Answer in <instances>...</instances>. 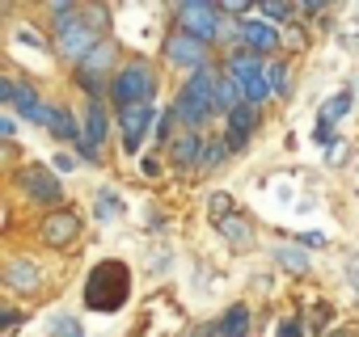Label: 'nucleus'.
Instances as JSON below:
<instances>
[{
  "label": "nucleus",
  "instance_id": "22",
  "mask_svg": "<svg viewBox=\"0 0 359 337\" xmlns=\"http://www.w3.org/2000/svg\"><path fill=\"white\" fill-rule=\"evenodd\" d=\"M275 257H279V261H283L292 274H304V270H309V253H304V249H292V245H283Z\"/></svg>",
  "mask_w": 359,
  "mask_h": 337
},
{
  "label": "nucleus",
  "instance_id": "24",
  "mask_svg": "<svg viewBox=\"0 0 359 337\" xmlns=\"http://www.w3.org/2000/svg\"><path fill=\"white\" fill-rule=\"evenodd\" d=\"M241 89H245V101H250V106H258V101L275 97V93H271V85H266V76H258V80H250V85H241Z\"/></svg>",
  "mask_w": 359,
  "mask_h": 337
},
{
  "label": "nucleus",
  "instance_id": "31",
  "mask_svg": "<svg viewBox=\"0 0 359 337\" xmlns=\"http://www.w3.org/2000/svg\"><path fill=\"white\" fill-rule=\"evenodd\" d=\"M0 135H5V139H9V135H18V122H13L9 114H5V118H0Z\"/></svg>",
  "mask_w": 359,
  "mask_h": 337
},
{
  "label": "nucleus",
  "instance_id": "19",
  "mask_svg": "<svg viewBox=\"0 0 359 337\" xmlns=\"http://www.w3.org/2000/svg\"><path fill=\"white\" fill-rule=\"evenodd\" d=\"M237 106H245V89L233 80V76H224L220 85H216V110H237Z\"/></svg>",
  "mask_w": 359,
  "mask_h": 337
},
{
  "label": "nucleus",
  "instance_id": "34",
  "mask_svg": "<svg viewBox=\"0 0 359 337\" xmlns=\"http://www.w3.org/2000/svg\"><path fill=\"white\" fill-rule=\"evenodd\" d=\"M195 337H220V324H203V329H199Z\"/></svg>",
  "mask_w": 359,
  "mask_h": 337
},
{
  "label": "nucleus",
  "instance_id": "15",
  "mask_svg": "<svg viewBox=\"0 0 359 337\" xmlns=\"http://www.w3.org/2000/svg\"><path fill=\"white\" fill-rule=\"evenodd\" d=\"M254 127H258V110H254L250 101H245V106H237V110L229 114V135H224V143H229V148H245Z\"/></svg>",
  "mask_w": 359,
  "mask_h": 337
},
{
  "label": "nucleus",
  "instance_id": "28",
  "mask_svg": "<svg viewBox=\"0 0 359 337\" xmlns=\"http://www.w3.org/2000/svg\"><path fill=\"white\" fill-rule=\"evenodd\" d=\"M212 220H216V224L229 220V194H212Z\"/></svg>",
  "mask_w": 359,
  "mask_h": 337
},
{
  "label": "nucleus",
  "instance_id": "13",
  "mask_svg": "<svg viewBox=\"0 0 359 337\" xmlns=\"http://www.w3.org/2000/svg\"><path fill=\"white\" fill-rule=\"evenodd\" d=\"M106 135H110V118H106L102 101H93L89 114H85V139H81V152H85V156H97L102 143H106Z\"/></svg>",
  "mask_w": 359,
  "mask_h": 337
},
{
  "label": "nucleus",
  "instance_id": "20",
  "mask_svg": "<svg viewBox=\"0 0 359 337\" xmlns=\"http://www.w3.org/2000/svg\"><path fill=\"white\" fill-rule=\"evenodd\" d=\"M220 232H224V241H229L233 249H250V245H254V232H250V224H245L241 215H229V220L220 224Z\"/></svg>",
  "mask_w": 359,
  "mask_h": 337
},
{
  "label": "nucleus",
  "instance_id": "4",
  "mask_svg": "<svg viewBox=\"0 0 359 337\" xmlns=\"http://www.w3.org/2000/svg\"><path fill=\"white\" fill-rule=\"evenodd\" d=\"M177 34L212 43L220 34V5H208V0H187V5H177Z\"/></svg>",
  "mask_w": 359,
  "mask_h": 337
},
{
  "label": "nucleus",
  "instance_id": "18",
  "mask_svg": "<svg viewBox=\"0 0 359 337\" xmlns=\"http://www.w3.org/2000/svg\"><path fill=\"white\" fill-rule=\"evenodd\" d=\"M220 337H250V308L245 303H233L220 316Z\"/></svg>",
  "mask_w": 359,
  "mask_h": 337
},
{
  "label": "nucleus",
  "instance_id": "7",
  "mask_svg": "<svg viewBox=\"0 0 359 337\" xmlns=\"http://www.w3.org/2000/svg\"><path fill=\"white\" fill-rule=\"evenodd\" d=\"M18 186H22V190H26L34 203H43V207H60V199H64L60 182L47 173V168H39V164L22 168V173H18Z\"/></svg>",
  "mask_w": 359,
  "mask_h": 337
},
{
  "label": "nucleus",
  "instance_id": "23",
  "mask_svg": "<svg viewBox=\"0 0 359 337\" xmlns=\"http://www.w3.org/2000/svg\"><path fill=\"white\" fill-rule=\"evenodd\" d=\"M266 85H271V93L279 97V93H287V72H283V64H266Z\"/></svg>",
  "mask_w": 359,
  "mask_h": 337
},
{
  "label": "nucleus",
  "instance_id": "27",
  "mask_svg": "<svg viewBox=\"0 0 359 337\" xmlns=\"http://www.w3.org/2000/svg\"><path fill=\"white\" fill-rule=\"evenodd\" d=\"M292 13H296V5H279V0H275V5H271V0L262 5V17H266V22H283V17H292Z\"/></svg>",
  "mask_w": 359,
  "mask_h": 337
},
{
  "label": "nucleus",
  "instance_id": "1",
  "mask_svg": "<svg viewBox=\"0 0 359 337\" xmlns=\"http://www.w3.org/2000/svg\"><path fill=\"white\" fill-rule=\"evenodd\" d=\"M131 299V270L118 257H106L85 278V308L89 312H118Z\"/></svg>",
  "mask_w": 359,
  "mask_h": 337
},
{
  "label": "nucleus",
  "instance_id": "5",
  "mask_svg": "<svg viewBox=\"0 0 359 337\" xmlns=\"http://www.w3.org/2000/svg\"><path fill=\"white\" fill-rule=\"evenodd\" d=\"M97 47H102V43H97V30H93L89 22L64 17V22L55 26V51H60L64 59H81V64H85Z\"/></svg>",
  "mask_w": 359,
  "mask_h": 337
},
{
  "label": "nucleus",
  "instance_id": "33",
  "mask_svg": "<svg viewBox=\"0 0 359 337\" xmlns=\"http://www.w3.org/2000/svg\"><path fill=\"white\" fill-rule=\"evenodd\" d=\"M346 278H351V287L359 291V261H351V266H346Z\"/></svg>",
  "mask_w": 359,
  "mask_h": 337
},
{
  "label": "nucleus",
  "instance_id": "8",
  "mask_svg": "<svg viewBox=\"0 0 359 337\" xmlns=\"http://www.w3.org/2000/svg\"><path fill=\"white\" fill-rule=\"evenodd\" d=\"M39 232H43V241H47L51 249H64V245H72V241H76L81 220H76L72 211H51V215L39 224Z\"/></svg>",
  "mask_w": 359,
  "mask_h": 337
},
{
  "label": "nucleus",
  "instance_id": "16",
  "mask_svg": "<svg viewBox=\"0 0 359 337\" xmlns=\"http://www.w3.org/2000/svg\"><path fill=\"white\" fill-rule=\"evenodd\" d=\"M266 72V64L254 55V51H233V59H229V76L237 80V85H250V80H258Z\"/></svg>",
  "mask_w": 359,
  "mask_h": 337
},
{
  "label": "nucleus",
  "instance_id": "10",
  "mask_svg": "<svg viewBox=\"0 0 359 337\" xmlns=\"http://www.w3.org/2000/svg\"><path fill=\"white\" fill-rule=\"evenodd\" d=\"M110 59H114V51H110V43H102L81 68H76V76H81V85L89 89V93H102V85H106V72H110Z\"/></svg>",
  "mask_w": 359,
  "mask_h": 337
},
{
  "label": "nucleus",
  "instance_id": "3",
  "mask_svg": "<svg viewBox=\"0 0 359 337\" xmlns=\"http://www.w3.org/2000/svg\"><path fill=\"white\" fill-rule=\"evenodd\" d=\"M152 93H156V80H152V68L144 59L118 68V76L110 80V97H114L118 110H127V106H152Z\"/></svg>",
  "mask_w": 359,
  "mask_h": 337
},
{
  "label": "nucleus",
  "instance_id": "30",
  "mask_svg": "<svg viewBox=\"0 0 359 337\" xmlns=\"http://www.w3.org/2000/svg\"><path fill=\"white\" fill-rule=\"evenodd\" d=\"M250 5H245V0H229V5H220V13H245Z\"/></svg>",
  "mask_w": 359,
  "mask_h": 337
},
{
  "label": "nucleus",
  "instance_id": "29",
  "mask_svg": "<svg viewBox=\"0 0 359 337\" xmlns=\"http://www.w3.org/2000/svg\"><path fill=\"white\" fill-rule=\"evenodd\" d=\"M279 337H300V324H296V320H283V324H279Z\"/></svg>",
  "mask_w": 359,
  "mask_h": 337
},
{
  "label": "nucleus",
  "instance_id": "26",
  "mask_svg": "<svg viewBox=\"0 0 359 337\" xmlns=\"http://www.w3.org/2000/svg\"><path fill=\"white\" fill-rule=\"evenodd\" d=\"M114 215H118V194L114 190L97 194V220H114Z\"/></svg>",
  "mask_w": 359,
  "mask_h": 337
},
{
  "label": "nucleus",
  "instance_id": "25",
  "mask_svg": "<svg viewBox=\"0 0 359 337\" xmlns=\"http://www.w3.org/2000/svg\"><path fill=\"white\" fill-rule=\"evenodd\" d=\"M224 156H229V143H208L199 164H203V168H220V164H224Z\"/></svg>",
  "mask_w": 359,
  "mask_h": 337
},
{
  "label": "nucleus",
  "instance_id": "17",
  "mask_svg": "<svg viewBox=\"0 0 359 337\" xmlns=\"http://www.w3.org/2000/svg\"><path fill=\"white\" fill-rule=\"evenodd\" d=\"M5 282H9L13 291H34V287H39V266L26 261V257H18V261L5 266Z\"/></svg>",
  "mask_w": 359,
  "mask_h": 337
},
{
  "label": "nucleus",
  "instance_id": "32",
  "mask_svg": "<svg viewBox=\"0 0 359 337\" xmlns=\"http://www.w3.org/2000/svg\"><path fill=\"white\" fill-rule=\"evenodd\" d=\"M60 337H81V324H76V320H68V324H60Z\"/></svg>",
  "mask_w": 359,
  "mask_h": 337
},
{
  "label": "nucleus",
  "instance_id": "9",
  "mask_svg": "<svg viewBox=\"0 0 359 337\" xmlns=\"http://www.w3.org/2000/svg\"><path fill=\"white\" fill-rule=\"evenodd\" d=\"M34 122H39V127H47L55 139H72V143H81V139H85V131L76 127V118H72L68 110H60V106H43V110L34 114Z\"/></svg>",
  "mask_w": 359,
  "mask_h": 337
},
{
  "label": "nucleus",
  "instance_id": "12",
  "mask_svg": "<svg viewBox=\"0 0 359 337\" xmlns=\"http://www.w3.org/2000/svg\"><path fill=\"white\" fill-rule=\"evenodd\" d=\"M237 38H241L254 55H266V51L279 47V30H275L271 22H241V26H237Z\"/></svg>",
  "mask_w": 359,
  "mask_h": 337
},
{
  "label": "nucleus",
  "instance_id": "6",
  "mask_svg": "<svg viewBox=\"0 0 359 337\" xmlns=\"http://www.w3.org/2000/svg\"><path fill=\"white\" fill-rule=\"evenodd\" d=\"M165 59L177 64V68L199 72V68H208V43H199L191 34H169L165 38Z\"/></svg>",
  "mask_w": 359,
  "mask_h": 337
},
{
  "label": "nucleus",
  "instance_id": "2",
  "mask_svg": "<svg viewBox=\"0 0 359 337\" xmlns=\"http://www.w3.org/2000/svg\"><path fill=\"white\" fill-rule=\"evenodd\" d=\"M216 85H220V80H216L212 64L199 68V72H191L182 97H177V114L187 118V127H203V122L216 114Z\"/></svg>",
  "mask_w": 359,
  "mask_h": 337
},
{
  "label": "nucleus",
  "instance_id": "21",
  "mask_svg": "<svg viewBox=\"0 0 359 337\" xmlns=\"http://www.w3.org/2000/svg\"><path fill=\"white\" fill-rule=\"evenodd\" d=\"M351 97H355L351 89H342L338 97H330V101H325V110H321V122H334V118H346V110H351Z\"/></svg>",
  "mask_w": 359,
  "mask_h": 337
},
{
  "label": "nucleus",
  "instance_id": "11",
  "mask_svg": "<svg viewBox=\"0 0 359 337\" xmlns=\"http://www.w3.org/2000/svg\"><path fill=\"white\" fill-rule=\"evenodd\" d=\"M148 122H152V106H127L123 110V148L135 156L144 135H148Z\"/></svg>",
  "mask_w": 359,
  "mask_h": 337
},
{
  "label": "nucleus",
  "instance_id": "14",
  "mask_svg": "<svg viewBox=\"0 0 359 337\" xmlns=\"http://www.w3.org/2000/svg\"><path fill=\"white\" fill-rule=\"evenodd\" d=\"M203 131H182V135H173V143H169V152H173V164H182V168H191V164H199L203 160Z\"/></svg>",
  "mask_w": 359,
  "mask_h": 337
}]
</instances>
